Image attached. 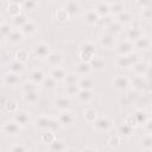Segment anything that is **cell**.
Returning <instances> with one entry per match:
<instances>
[{
  "instance_id": "cell-1",
  "label": "cell",
  "mask_w": 152,
  "mask_h": 152,
  "mask_svg": "<svg viewBox=\"0 0 152 152\" xmlns=\"http://www.w3.org/2000/svg\"><path fill=\"white\" fill-rule=\"evenodd\" d=\"M95 53H96V46L90 40L83 42L78 48V58L81 62L90 63L91 59L95 57Z\"/></svg>"
},
{
  "instance_id": "cell-2",
  "label": "cell",
  "mask_w": 152,
  "mask_h": 152,
  "mask_svg": "<svg viewBox=\"0 0 152 152\" xmlns=\"http://www.w3.org/2000/svg\"><path fill=\"white\" fill-rule=\"evenodd\" d=\"M36 126L39 127V128L46 129V131H52L55 133L57 131H59L61 128H63L57 119L49 118V116H45V115H40L36 119Z\"/></svg>"
},
{
  "instance_id": "cell-3",
  "label": "cell",
  "mask_w": 152,
  "mask_h": 152,
  "mask_svg": "<svg viewBox=\"0 0 152 152\" xmlns=\"http://www.w3.org/2000/svg\"><path fill=\"white\" fill-rule=\"evenodd\" d=\"M57 120L59 121V124L63 128H69V127H72L76 124L77 116H76L74 110L66 109V110H62V112L58 113Z\"/></svg>"
},
{
  "instance_id": "cell-4",
  "label": "cell",
  "mask_w": 152,
  "mask_h": 152,
  "mask_svg": "<svg viewBox=\"0 0 152 152\" xmlns=\"http://www.w3.org/2000/svg\"><path fill=\"white\" fill-rule=\"evenodd\" d=\"M139 59V56L135 52H132L126 56H116L114 64L116 68H132Z\"/></svg>"
},
{
  "instance_id": "cell-5",
  "label": "cell",
  "mask_w": 152,
  "mask_h": 152,
  "mask_svg": "<svg viewBox=\"0 0 152 152\" xmlns=\"http://www.w3.org/2000/svg\"><path fill=\"white\" fill-rule=\"evenodd\" d=\"M51 52H52V49L45 42H37L32 46V53L38 59H46Z\"/></svg>"
},
{
  "instance_id": "cell-6",
  "label": "cell",
  "mask_w": 152,
  "mask_h": 152,
  "mask_svg": "<svg viewBox=\"0 0 152 152\" xmlns=\"http://www.w3.org/2000/svg\"><path fill=\"white\" fill-rule=\"evenodd\" d=\"M2 84L6 86V87H10V88H20L23 86V80L20 77V75L18 74H14V72H11V71H6L2 74Z\"/></svg>"
},
{
  "instance_id": "cell-7",
  "label": "cell",
  "mask_w": 152,
  "mask_h": 152,
  "mask_svg": "<svg viewBox=\"0 0 152 152\" xmlns=\"http://www.w3.org/2000/svg\"><path fill=\"white\" fill-rule=\"evenodd\" d=\"M21 126L17 124L14 120H8L2 124L1 126V132L8 137H18L21 133Z\"/></svg>"
},
{
  "instance_id": "cell-8",
  "label": "cell",
  "mask_w": 152,
  "mask_h": 152,
  "mask_svg": "<svg viewBox=\"0 0 152 152\" xmlns=\"http://www.w3.org/2000/svg\"><path fill=\"white\" fill-rule=\"evenodd\" d=\"M94 126V129L100 132V133H103V132H108L113 128L114 126V122L108 116H100L95 120V122L93 124Z\"/></svg>"
},
{
  "instance_id": "cell-9",
  "label": "cell",
  "mask_w": 152,
  "mask_h": 152,
  "mask_svg": "<svg viewBox=\"0 0 152 152\" xmlns=\"http://www.w3.org/2000/svg\"><path fill=\"white\" fill-rule=\"evenodd\" d=\"M134 50V44L133 42L128 40V39H125L120 43H118L115 45V53L116 56H126V55H129L132 53Z\"/></svg>"
},
{
  "instance_id": "cell-10",
  "label": "cell",
  "mask_w": 152,
  "mask_h": 152,
  "mask_svg": "<svg viewBox=\"0 0 152 152\" xmlns=\"http://www.w3.org/2000/svg\"><path fill=\"white\" fill-rule=\"evenodd\" d=\"M112 86H113L114 89H116L119 91H125L131 86L129 84V78L126 77V76H122V75H118L112 80Z\"/></svg>"
},
{
  "instance_id": "cell-11",
  "label": "cell",
  "mask_w": 152,
  "mask_h": 152,
  "mask_svg": "<svg viewBox=\"0 0 152 152\" xmlns=\"http://www.w3.org/2000/svg\"><path fill=\"white\" fill-rule=\"evenodd\" d=\"M126 36H127V39L131 40V42H135L138 40L139 38L144 37V30L142 27L140 26H135V25H129L126 30Z\"/></svg>"
},
{
  "instance_id": "cell-12",
  "label": "cell",
  "mask_w": 152,
  "mask_h": 152,
  "mask_svg": "<svg viewBox=\"0 0 152 152\" xmlns=\"http://www.w3.org/2000/svg\"><path fill=\"white\" fill-rule=\"evenodd\" d=\"M115 40H116V37L113 36V34H110V33H107V32H103L99 37V43L104 49L115 48Z\"/></svg>"
},
{
  "instance_id": "cell-13",
  "label": "cell",
  "mask_w": 152,
  "mask_h": 152,
  "mask_svg": "<svg viewBox=\"0 0 152 152\" xmlns=\"http://www.w3.org/2000/svg\"><path fill=\"white\" fill-rule=\"evenodd\" d=\"M46 62H48V64L50 66L58 68V66H61V64L63 62V53L61 51H58V50H52V52L46 58Z\"/></svg>"
},
{
  "instance_id": "cell-14",
  "label": "cell",
  "mask_w": 152,
  "mask_h": 152,
  "mask_svg": "<svg viewBox=\"0 0 152 152\" xmlns=\"http://www.w3.org/2000/svg\"><path fill=\"white\" fill-rule=\"evenodd\" d=\"M129 84L133 88V90L140 93L146 88L147 82L144 76H133L132 78H129Z\"/></svg>"
},
{
  "instance_id": "cell-15",
  "label": "cell",
  "mask_w": 152,
  "mask_h": 152,
  "mask_svg": "<svg viewBox=\"0 0 152 152\" xmlns=\"http://www.w3.org/2000/svg\"><path fill=\"white\" fill-rule=\"evenodd\" d=\"M62 8H64L66 11V13L71 17V15H76L81 12L82 10V5L78 1H65L62 6Z\"/></svg>"
},
{
  "instance_id": "cell-16",
  "label": "cell",
  "mask_w": 152,
  "mask_h": 152,
  "mask_svg": "<svg viewBox=\"0 0 152 152\" xmlns=\"http://www.w3.org/2000/svg\"><path fill=\"white\" fill-rule=\"evenodd\" d=\"M100 15L96 13V11L94 10V8H89V10H87L84 13H83V20H84V23L87 24V25H90V26H93V25H95V24H97L99 21H100Z\"/></svg>"
},
{
  "instance_id": "cell-17",
  "label": "cell",
  "mask_w": 152,
  "mask_h": 152,
  "mask_svg": "<svg viewBox=\"0 0 152 152\" xmlns=\"http://www.w3.org/2000/svg\"><path fill=\"white\" fill-rule=\"evenodd\" d=\"M24 34L20 31V28H13V31L10 33V36L6 38V42L11 45H19L24 42Z\"/></svg>"
},
{
  "instance_id": "cell-18",
  "label": "cell",
  "mask_w": 152,
  "mask_h": 152,
  "mask_svg": "<svg viewBox=\"0 0 152 152\" xmlns=\"http://www.w3.org/2000/svg\"><path fill=\"white\" fill-rule=\"evenodd\" d=\"M6 12L12 18H14L23 13V6L18 1H8V2H6Z\"/></svg>"
},
{
  "instance_id": "cell-19",
  "label": "cell",
  "mask_w": 152,
  "mask_h": 152,
  "mask_svg": "<svg viewBox=\"0 0 152 152\" xmlns=\"http://www.w3.org/2000/svg\"><path fill=\"white\" fill-rule=\"evenodd\" d=\"M91 66H90V64L89 63H87V62H78L76 65H75V71L74 72H76L80 77H87V76H89L90 74H91Z\"/></svg>"
},
{
  "instance_id": "cell-20",
  "label": "cell",
  "mask_w": 152,
  "mask_h": 152,
  "mask_svg": "<svg viewBox=\"0 0 152 152\" xmlns=\"http://www.w3.org/2000/svg\"><path fill=\"white\" fill-rule=\"evenodd\" d=\"M70 104H71V99H70L69 96H66V95L58 96V97L55 100V102H53L55 108H56V109H58L59 112L69 109Z\"/></svg>"
},
{
  "instance_id": "cell-21",
  "label": "cell",
  "mask_w": 152,
  "mask_h": 152,
  "mask_svg": "<svg viewBox=\"0 0 152 152\" xmlns=\"http://www.w3.org/2000/svg\"><path fill=\"white\" fill-rule=\"evenodd\" d=\"M133 44H134V49H137L139 51H147L152 46V39L147 36H144V37L139 38L138 40L133 42Z\"/></svg>"
},
{
  "instance_id": "cell-22",
  "label": "cell",
  "mask_w": 152,
  "mask_h": 152,
  "mask_svg": "<svg viewBox=\"0 0 152 152\" xmlns=\"http://www.w3.org/2000/svg\"><path fill=\"white\" fill-rule=\"evenodd\" d=\"M148 71V63L145 61H138L132 66L133 76H145Z\"/></svg>"
},
{
  "instance_id": "cell-23",
  "label": "cell",
  "mask_w": 152,
  "mask_h": 152,
  "mask_svg": "<svg viewBox=\"0 0 152 152\" xmlns=\"http://www.w3.org/2000/svg\"><path fill=\"white\" fill-rule=\"evenodd\" d=\"M45 77L46 76H45L44 71L42 69H39V68H36V69L31 70L30 74H28V81H31V82H33V83H36L38 86L42 84V82L44 81Z\"/></svg>"
},
{
  "instance_id": "cell-24",
  "label": "cell",
  "mask_w": 152,
  "mask_h": 152,
  "mask_svg": "<svg viewBox=\"0 0 152 152\" xmlns=\"http://www.w3.org/2000/svg\"><path fill=\"white\" fill-rule=\"evenodd\" d=\"M12 120H14V121H15L17 124H19L20 126H25V125H27V124L30 122L31 115H30V113L26 112V110H18L17 113L13 114V119H12Z\"/></svg>"
},
{
  "instance_id": "cell-25",
  "label": "cell",
  "mask_w": 152,
  "mask_h": 152,
  "mask_svg": "<svg viewBox=\"0 0 152 152\" xmlns=\"http://www.w3.org/2000/svg\"><path fill=\"white\" fill-rule=\"evenodd\" d=\"M94 10L100 15V18H103V17H107V15L110 14L109 2H107V1H99V2H96Z\"/></svg>"
},
{
  "instance_id": "cell-26",
  "label": "cell",
  "mask_w": 152,
  "mask_h": 152,
  "mask_svg": "<svg viewBox=\"0 0 152 152\" xmlns=\"http://www.w3.org/2000/svg\"><path fill=\"white\" fill-rule=\"evenodd\" d=\"M115 20L118 21V23H120L121 25H131L133 21H134V14H133V12H131V11H125V12H122L121 14H119V15H116L115 17Z\"/></svg>"
},
{
  "instance_id": "cell-27",
  "label": "cell",
  "mask_w": 152,
  "mask_h": 152,
  "mask_svg": "<svg viewBox=\"0 0 152 152\" xmlns=\"http://www.w3.org/2000/svg\"><path fill=\"white\" fill-rule=\"evenodd\" d=\"M68 148L66 146V141L64 139H56L55 141H52L50 145H48V150L50 152H64Z\"/></svg>"
},
{
  "instance_id": "cell-28",
  "label": "cell",
  "mask_w": 152,
  "mask_h": 152,
  "mask_svg": "<svg viewBox=\"0 0 152 152\" xmlns=\"http://www.w3.org/2000/svg\"><path fill=\"white\" fill-rule=\"evenodd\" d=\"M38 30H39V26H38V24H37L36 21H33V20H28V21L20 28V31L23 32L24 36H32V34H34L36 32H38Z\"/></svg>"
},
{
  "instance_id": "cell-29",
  "label": "cell",
  "mask_w": 152,
  "mask_h": 152,
  "mask_svg": "<svg viewBox=\"0 0 152 152\" xmlns=\"http://www.w3.org/2000/svg\"><path fill=\"white\" fill-rule=\"evenodd\" d=\"M66 75H68V71H66L64 68H62V66L52 68V70L50 71V76H51L52 78H55L58 83H59V82L63 83V81L65 80Z\"/></svg>"
},
{
  "instance_id": "cell-30",
  "label": "cell",
  "mask_w": 152,
  "mask_h": 152,
  "mask_svg": "<svg viewBox=\"0 0 152 152\" xmlns=\"http://www.w3.org/2000/svg\"><path fill=\"white\" fill-rule=\"evenodd\" d=\"M109 7H110V14L113 17H116L119 14H121L122 12L126 11V4L124 1H114V2H109Z\"/></svg>"
},
{
  "instance_id": "cell-31",
  "label": "cell",
  "mask_w": 152,
  "mask_h": 152,
  "mask_svg": "<svg viewBox=\"0 0 152 152\" xmlns=\"http://www.w3.org/2000/svg\"><path fill=\"white\" fill-rule=\"evenodd\" d=\"M57 86H58V82L49 75V76H46V77L44 78V81L42 82V84H40L39 87H40L43 90H45V91H52V90H55V89L57 88Z\"/></svg>"
},
{
  "instance_id": "cell-32",
  "label": "cell",
  "mask_w": 152,
  "mask_h": 152,
  "mask_svg": "<svg viewBox=\"0 0 152 152\" xmlns=\"http://www.w3.org/2000/svg\"><path fill=\"white\" fill-rule=\"evenodd\" d=\"M2 107L10 114H14V113H17L19 110L18 109V103L13 99H6L5 101H2Z\"/></svg>"
},
{
  "instance_id": "cell-33",
  "label": "cell",
  "mask_w": 152,
  "mask_h": 152,
  "mask_svg": "<svg viewBox=\"0 0 152 152\" xmlns=\"http://www.w3.org/2000/svg\"><path fill=\"white\" fill-rule=\"evenodd\" d=\"M90 64V66H91V70L94 71H102V70H104V68H106V61H104V58H102V57H94L93 59H91V62L89 63Z\"/></svg>"
},
{
  "instance_id": "cell-34",
  "label": "cell",
  "mask_w": 152,
  "mask_h": 152,
  "mask_svg": "<svg viewBox=\"0 0 152 152\" xmlns=\"http://www.w3.org/2000/svg\"><path fill=\"white\" fill-rule=\"evenodd\" d=\"M122 30H124V25H121L120 23H118L116 20H114L110 25H108V26L104 28V32L110 33V34H113V36L116 37L119 33L122 32Z\"/></svg>"
},
{
  "instance_id": "cell-35",
  "label": "cell",
  "mask_w": 152,
  "mask_h": 152,
  "mask_svg": "<svg viewBox=\"0 0 152 152\" xmlns=\"http://www.w3.org/2000/svg\"><path fill=\"white\" fill-rule=\"evenodd\" d=\"M24 70H25V64L24 63H20L15 59H13L8 63V71H11V72L20 75V74L24 72Z\"/></svg>"
},
{
  "instance_id": "cell-36",
  "label": "cell",
  "mask_w": 152,
  "mask_h": 152,
  "mask_svg": "<svg viewBox=\"0 0 152 152\" xmlns=\"http://www.w3.org/2000/svg\"><path fill=\"white\" fill-rule=\"evenodd\" d=\"M28 20H30V19H28L27 14L23 12L21 14H19V15L12 18V24H13V26H14L15 28H21Z\"/></svg>"
},
{
  "instance_id": "cell-37",
  "label": "cell",
  "mask_w": 152,
  "mask_h": 152,
  "mask_svg": "<svg viewBox=\"0 0 152 152\" xmlns=\"http://www.w3.org/2000/svg\"><path fill=\"white\" fill-rule=\"evenodd\" d=\"M21 97H23V100H24L26 103H28V104H34V103H37L38 100H39V93H38V90H36V91H30V93H23Z\"/></svg>"
},
{
  "instance_id": "cell-38",
  "label": "cell",
  "mask_w": 152,
  "mask_h": 152,
  "mask_svg": "<svg viewBox=\"0 0 152 152\" xmlns=\"http://www.w3.org/2000/svg\"><path fill=\"white\" fill-rule=\"evenodd\" d=\"M76 97L78 99L80 102L87 104V103H90V102H91L94 95H93V91H91V90H82V89H81V90L78 91V94H77Z\"/></svg>"
},
{
  "instance_id": "cell-39",
  "label": "cell",
  "mask_w": 152,
  "mask_h": 152,
  "mask_svg": "<svg viewBox=\"0 0 152 152\" xmlns=\"http://www.w3.org/2000/svg\"><path fill=\"white\" fill-rule=\"evenodd\" d=\"M83 118H84V120L87 121V122H89V124H94L95 122V120L97 119V112H96V109H94V108H86L84 110H83Z\"/></svg>"
},
{
  "instance_id": "cell-40",
  "label": "cell",
  "mask_w": 152,
  "mask_h": 152,
  "mask_svg": "<svg viewBox=\"0 0 152 152\" xmlns=\"http://www.w3.org/2000/svg\"><path fill=\"white\" fill-rule=\"evenodd\" d=\"M78 87L82 90H91L94 87V81L91 77L87 76V77H81L78 81Z\"/></svg>"
},
{
  "instance_id": "cell-41",
  "label": "cell",
  "mask_w": 152,
  "mask_h": 152,
  "mask_svg": "<svg viewBox=\"0 0 152 152\" xmlns=\"http://www.w3.org/2000/svg\"><path fill=\"white\" fill-rule=\"evenodd\" d=\"M120 137H131V135H133L134 134V128H132V127H129V126H127L125 122L124 124H121L119 127H118V132H116Z\"/></svg>"
},
{
  "instance_id": "cell-42",
  "label": "cell",
  "mask_w": 152,
  "mask_h": 152,
  "mask_svg": "<svg viewBox=\"0 0 152 152\" xmlns=\"http://www.w3.org/2000/svg\"><path fill=\"white\" fill-rule=\"evenodd\" d=\"M80 87H78V83L77 84H66L64 86V95L71 97V96H77L78 91H80Z\"/></svg>"
},
{
  "instance_id": "cell-43",
  "label": "cell",
  "mask_w": 152,
  "mask_h": 152,
  "mask_svg": "<svg viewBox=\"0 0 152 152\" xmlns=\"http://www.w3.org/2000/svg\"><path fill=\"white\" fill-rule=\"evenodd\" d=\"M57 139V137H56V134H55V132H52V131H45L42 135H40V141L42 142H44V144H46V145H50L52 141H55Z\"/></svg>"
},
{
  "instance_id": "cell-44",
  "label": "cell",
  "mask_w": 152,
  "mask_h": 152,
  "mask_svg": "<svg viewBox=\"0 0 152 152\" xmlns=\"http://www.w3.org/2000/svg\"><path fill=\"white\" fill-rule=\"evenodd\" d=\"M13 28H14V27H13L10 23L2 21L1 25H0V33H1V37H2L4 39H6V38L10 36V33L13 31Z\"/></svg>"
},
{
  "instance_id": "cell-45",
  "label": "cell",
  "mask_w": 152,
  "mask_h": 152,
  "mask_svg": "<svg viewBox=\"0 0 152 152\" xmlns=\"http://www.w3.org/2000/svg\"><path fill=\"white\" fill-rule=\"evenodd\" d=\"M140 145L142 148H145L147 151H152V134L147 133L146 135H144L140 140Z\"/></svg>"
},
{
  "instance_id": "cell-46",
  "label": "cell",
  "mask_w": 152,
  "mask_h": 152,
  "mask_svg": "<svg viewBox=\"0 0 152 152\" xmlns=\"http://www.w3.org/2000/svg\"><path fill=\"white\" fill-rule=\"evenodd\" d=\"M80 76L76 74V72H68L65 80L63 81V84L66 86V84H77L78 81H80Z\"/></svg>"
},
{
  "instance_id": "cell-47",
  "label": "cell",
  "mask_w": 152,
  "mask_h": 152,
  "mask_svg": "<svg viewBox=\"0 0 152 152\" xmlns=\"http://www.w3.org/2000/svg\"><path fill=\"white\" fill-rule=\"evenodd\" d=\"M21 6H23V10H24L25 12H32V11H36V10L38 8L39 4H38L37 1L26 0V1H24V2L21 4Z\"/></svg>"
},
{
  "instance_id": "cell-48",
  "label": "cell",
  "mask_w": 152,
  "mask_h": 152,
  "mask_svg": "<svg viewBox=\"0 0 152 152\" xmlns=\"http://www.w3.org/2000/svg\"><path fill=\"white\" fill-rule=\"evenodd\" d=\"M15 61L20 62V63H26L28 61V52L25 50V49H19L17 52H15Z\"/></svg>"
},
{
  "instance_id": "cell-49",
  "label": "cell",
  "mask_w": 152,
  "mask_h": 152,
  "mask_svg": "<svg viewBox=\"0 0 152 152\" xmlns=\"http://www.w3.org/2000/svg\"><path fill=\"white\" fill-rule=\"evenodd\" d=\"M107 142H108V145H109L110 147L115 148V147L120 146V144H121V137H120L118 133L110 134L109 138H108V140H107Z\"/></svg>"
},
{
  "instance_id": "cell-50",
  "label": "cell",
  "mask_w": 152,
  "mask_h": 152,
  "mask_svg": "<svg viewBox=\"0 0 152 152\" xmlns=\"http://www.w3.org/2000/svg\"><path fill=\"white\" fill-rule=\"evenodd\" d=\"M20 89H21L23 93L36 91V90H38V84H36V83H33V82H31V81H26V82L23 83V86L20 87Z\"/></svg>"
},
{
  "instance_id": "cell-51",
  "label": "cell",
  "mask_w": 152,
  "mask_h": 152,
  "mask_svg": "<svg viewBox=\"0 0 152 152\" xmlns=\"http://www.w3.org/2000/svg\"><path fill=\"white\" fill-rule=\"evenodd\" d=\"M133 115L135 116V119H137L139 125H144L146 122V120H147V114H146V112L144 109H137L133 113Z\"/></svg>"
},
{
  "instance_id": "cell-52",
  "label": "cell",
  "mask_w": 152,
  "mask_h": 152,
  "mask_svg": "<svg viewBox=\"0 0 152 152\" xmlns=\"http://www.w3.org/2000/svg\"><path fill=\"white\" fill-rule=\"evenodd\" d=\"M140 17L142 20H146V21L152 20V6L147 5V6L142 7L141 12H140Z\"/></svg>"
},
{
  "instance_id": "cell-53",
  "label": "cell",
  "mask_w": 152,
  "mask_h": 152,
  "mask_svg": "<svg viewBox=\"0 0 152 152\" xmlns=\"http://www.w3.org/2000/svg\"><path fill=\"white\" fill-rule=\"evenodd\" d=\"M55 17H56V19H57L58 21H61V23H64V21L69 20V18H70V15L66 13V11H65L64 8H62V7L56 11Z\"/></svg>"
},
{
  "instance_id": "cell-54",
  "label": "cell",
  "mask_w": 152,
  "mask_h": 152,
  "mask_svg": "<svg viewBox=\"0 0 152 152\" xmlns=\"http://www.w3.org/2000/svg\"><path fill=\"white\" fill-rule=\"evenodd\" d=\"M8 152H30V148L24 144H13L10 146Z\"/></svg>"
},
{
  "instance_id": "cell-55",
  "label": "cell",
  "mask_w": 152,
  "mask_h": 152,
  "mask_svg": "<svg viewBox=\"0 0 152 152\" xmlns=\"http://www.w3.org/2000/svg\"><path fill=\"white\" fill-rule=\"evenodd\" d=\"M127 126H129V127H132V128H137L138 126H139V124H138V121H137V119H135V116L133 115V114H129V115H127L126 118H125V121H124Z\"/></svg>"
},
{
  "instance_id": "cell-56",
  "label": "cell",
  "mask_w": 152,
  "mask_h": 152,
  "mask_svg": "<svg viewBox=\"0 0 152 152\" xmlns=\"http://www.w3.org/2000/svg\"><path fill=\"white\" fill-rule=\"evenodd\" d=\"M114 20H115V17H113L112 14H109V15H107V17L101 18V19H100V23H101L102 27H103V28H106V27H107L108 25H110Z\"/></svg>"
},
{
  "instance_id": "cell-57",
  "label": "cell",
  "mask_w": 152,
  "mask_h": 152,
  "mask_svg": "<svg viewBox=\"0 0 152 152\" xmlns=\"http://www.w3.org/2000/svg\"><path fill=\"white\" fill-rule=\"evenodd\" d=\"M144 128H145L146 132H148L150 134H152V118L146 120V122L144 124Z\"/></svg>"
},
{
  "instance_id": "cell-58",
  "label": "cell",
  "mask_w": 152,
  "mask_h": 152,
  "mask_svg": "<svg viewBox=\"0 0 152 152\" xmlns=\"http://www.w3.org/2000/svg\"><path fill=\"white\" fill-rule=\"evenodd\" d=\"M81 152H99L95 147H91V146H87V147H84Z\"/></svg>"
},
{
  "instance_id": "cell-59",
  "label": "cell",
  "mask_w": 152,
  "mask_h": 152,
  "mask_svg": "<svg viewBox=\"0 0 152 152\" xmlns=\"http://www.w3.org/2000/svg\"><path fill=\"white\" fill-rule=\"evenodd\" d=\"M64 152H81V151H78V150H76V148H66Z\"/></svg>"
},
{
  "instance_id": "cell-60",
  "label": "cell",
  "mask_w": 152,
  "mask_h": 152,
  "mask_svg": "<svg viewBox=\"0 0 152 152\" xmlns=\"http://www.w3.org/2000/svg\"><path fill=\"white\" fill-rule=\"evenodd\" d=\"M151 109H152V104H151Z\"/></svg>"
}]
</instances>
